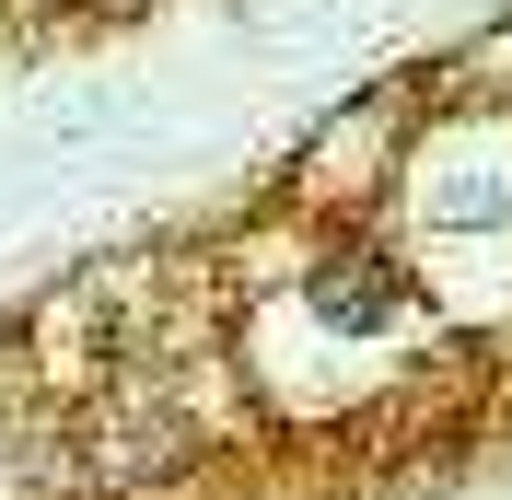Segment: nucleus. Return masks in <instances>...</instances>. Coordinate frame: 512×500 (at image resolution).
I'll list each match as a JSON object with an SVG mask.
<instances>
[{
  "mask_svg": "<svg viewBox=\"0 0 512 500\" xmlns=\"http://www.w3.org/2000/svg\"><path fill=\"white\" fill-rule=\"evenodd\" d=\"M303 303L326 314V326H350V338H373V326H408V280L384 268V256H338V268H315V291Z\"/></svg>",
  "mask_w": 512,
  "mask_h": 500,
  "instance_id": "nucleus-1",
  "label": "nucleus"
}]
</instances>
